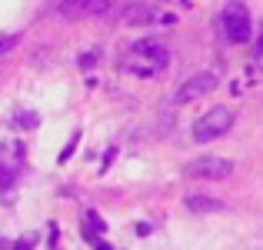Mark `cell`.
Segmentation results:
<instances>
[{
  "label": "cell",
  "instance_id": "7a4b0ae2",
  "mask_svg": "<svg viewBox=\"0 0 263 250\" xmlns=\"http://www.w3.org/2000/svg\"><path fill=\"white\" fill-rule=\"evenodd\" d=\"M230 127H233V110L220 103V107H210L203 117H197V123H193V140L210 144V140H217V137L230 134Z\"/></svg>",
  "mask_w": 263,
  "mask_h": 250
},
{
  "label": "cell",
  "instance_id": "4fadbf2b",
  "mask_svg": "<svg viewBox=\"0 0 263 250\" xmlns=\"http://www.w3.org/2000/svg\"><path fill=\"white\" fill-rule=\"evenodd\" d=\"M77 144H80V130H77V134L70 137V140H67V147L60 150V164H67V160L73 157V150H77Z\"/></svg>",
  "mask_w": 263,
  "mask_h": 250
},
{
  "label": "cell",
  "instance_id": "8992f818",
  "mask_svg": "<svg viewBox=\"0 0 263 250\" xmlns=\"http://www.w3.org/2000/svg\"><path fill=\"white\" fill-rule=\"evenodd\" d=\"M160 20V10L157 7H147V4H130L123 10V24H154Z\"/></svg>",
  "mask_w": 263,
  "mask_h": 250
},
{
  "label": "cell",
  "instance_id": "7c38bea8",
  "mask_svg": "<svg viewBox=\"0 0 263 250\" xmlns=\"http://www.w3.org/2000/svg\"><path fill=\"white\" fill-rule=\"evenodd\" d=\"M17 123L30 130V127H37V123H40V117L33 114V110H20V114H17Z\"/></svg>",
  "mask_w": 263,
  "mask_h": 250
},
{
  "label": "cell",
  "instance_id": "ba28073f",
  "mask_svg": "<svg viewBox=\"0 0 263 250\" xmlns=\"http://www.w3.org/2000/svg\"><path fill=\"white\" fill-rule=\"evenodd\" d=\"M103 230H107V224H103V217H100L97 210H87V213H84V237L90 240V244H93V240L100 237Z\"/></svg>",
  "mask_w": 263,
  "mask_h": 250
},
{
  "label": "cell",
  "instance_id": "277c9868",
  "mask_svg": "<svg viewBox=\"0 0 263 250\" xmlns=\"http://www.w3.org/2000/svg\"><path fill=\"white\" fill-rule=\"evenodd\" d=\"M186 177H197V180H223L233 173V160L227 157H197L183 167Z\"/></svg>",
  "mask_w": 263,
  "mask_h": 250
},
{
  "label": "cell",
  "instance_id": "52a82bcc",
  "mask_svg": "<svg viewBox=\"0 0 263 250\" xmlns=\"http://www.w3.org/2000/svg\"><path fill=\"white\" fill-rule=\"evenodd\" d=\"M183 207H186V210H193V213H217V210H223V200L203 197V193H190V197L183 200Z\"/></svg>",
  "mask_w": 263,
  "mask_h": 250
},
{
  "label": "cell",
  "instance_id": "9a60e30c",
  "mask_svg": "<svg viewBox=\"0 0 263 250\" xmlns=\"http://www.w3.org/2000/svg\"><path fill=\"white\" fill-rule=\"evenodd\" d=\"M97 60H100V50H90V53H84V57H80V67H84V70H90Z\"/></svg>",
  "mask_w": 263,
  "mask_h": 250
},
{
  "label": "cell",
  "instance_id": "5b68a950",
  "mask_svg": "<svg viewBox=\"0 0 263 250\" xmlns=\"http://www.w3.org/2000/svg\"><path fill=\"white\" fill-rule=\"evenodd\" d=\"M217 87V74H193L190 80H183L180 83V90H177V103H190V100H200V97H206L210 90Z\"/></svg>",
  "mask_w": 263,
  "mask_h": 250
},
{
  "label": "cell",
  "instance_id": "ac0fdd59",
  "mask_svg": "<svg viewBox=\"0 0 263 250\" xmlns=\"http://www.w3.org/2000/svg\"><path fill=\"white\" fill-rule=\"evenodd\" d=\"M137 237H150V224H137Z\"/></svg>",
  "mask_w": 263,
  "mask_h": 250
},
{
  "label": "cell",
  "instance_id": "d6986e66",
  "mask_svg": "<svg viewBox=\"0 0 263 250\" xmlns=\"http://www.w3.org/2000/svg\"><path fill=\"white\" fill-rule=\"evenodd\" d=\"M93 250H114V247H110L107 240H100V237H97V240H93Z\"/></svg>",
  "mask_w": 263,
  "mask_h": 250
},
{
  "label": "cell",
  "instance_id": "ffe728a7",
  "mask_svg": "<svg viewBox=\"0 0 263 250\" xmlns=\"http://www.w3.org/2000/svg\"><path fill=\"white\" fill-rule=\"evenodd\" d=\"M0 250H10V240H4V237H0Z\"/></svg>",
  "mask_w": 263,
  "mask_h": 250
},
{
  "label": "cell",
  "instance_id": "3957f363",
  "mask_svg": "<svg viewBox=\"0 0 263 250\" xmlns=\"http://www.w3.org/2000/svg\"><path fill=\"white\" fill-rule=\"evenodd\" d=\"M220 24H223V33H227L230 44H247V40L253 37V20H250V10H247L243 0H230V4L223 7Z\"/></svg>",
  "mask_w": 263,
  "mask_h": 250
},
{
  "label": "cell",
  "instance_id": "30bf717a",
  "mask_svg": "<svg viewBox=\"0 0 263 250\" xmlns=\"http://www.w3.org/2000/svg\"><path fill=\"white\" fill-rule=\"evenodd\" d=\"M57 10L64 13L67 20H73V17H84V0H60V4H57Z\"/></svg>",
  "mask_w": 263,
  "mask_h": 250
},
{
  "label": "cell",
  "instance_id": "5bb4252c",
  "mask_svg": "<svg viewBox=\"0 0 263 250\" xmlns=\"http://www.w3.org/2000/svg\"><path fill=\"white\" fill-rule=\"evenodd\" d=\"M33 247H37V237H33V234H27V237H20V240L10 244V250H33Z\"/></svg>",
  "mask_w": 263,
  "mask_h": 250
},
{
  "label": "cell",
  "instance_id": "e0dca14e",
  "mask_svg": "<svg viewBox=\"0 0 263 250\" xmlns=\"http://www.w3.org/2000/svg\"><path fill=\"white\" fill-rule=\"evenodd\" d=\"M253 57H257V64H263V30L257 37V47H253Z\"/></svg>",
  "mask_w": 263,
  "mask_h": 250
},
{
  "label": "cell",
  "instance_id": "8fae6325",
  "mask_svg": "<svg viewBox=\"0 0 263 250\" xmlns=\"http://www.w3.org/2000/svg\"><path fill=\"white\" fill-rule=\"evenodd\" d=\"M110 0H84V13H107Z\"/></svg>",
  "mask_w": 263,
  "mask_h": 250
},
{
  "label": "cell",
  "instance_id": "2e32d148",
  "mask_svg": "<svg viewBox=\"0 0 263 250\" xmlns=\"http://www.w3.org/2000/svg\"><path fill=\"white\" fill-rule=\"evenodd\" d=\"M17 40H20V37H4V40H0V57H7V53L17 47Z\"/></svg>",
  "mask_w": 263,
  "mask_h": 250
},
{
  "label": "cell",
  "instance_id": "6da1fadb",
  "mask_svg": "<svg viewBox=\"0 0 263 250\" xmlns=\"http://www.w3.org/2000/svg\"><path fill=\"white\" fill-rule=\"evenodd\" d=\"M170 64V50L160 44V40H137V44H130L127 57H123V70L137 74V77H154V74L167 70Z\"/></svg>",
  "mask_w": 263,
  "mask_h": 250
},
{
  "label": "cell",
  "instance_id": "9c48e42d",
  "mask_svg": "<svg viewBox=\"0 0 263 250\" xmlns=\"http://www.w3.org/2000/svg\"><path fill=\"white\" fill-rule=\"evenodd\" d=\"M17 167H10V164H4L0 160V190H13L17 187Z\"/></svg>",
  "mask_w": 263,
  "mask_h": 250
}]
</instances>
